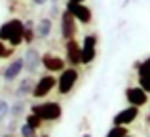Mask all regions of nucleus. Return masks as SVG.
Masks as SVG:
<instances>
[{
  "label": "nucleus",
  "instance_id": "f257e3e1",
  "mask_svg": "<svg viewBox=\"0 0 150 137\" xmlns=\"http://www.w3.org/2000/svg\"><path fill=\"white\" fill-rule=\"evenodd\" d=\"M0 40L10 42V46H19L25 42V23L21 19H10L0 25Z\"/></svg>",
  "mask_w": 150,
  "mask_h": 137
},
{
  "label": "nucleus",
  "instance_id": "f03ea898",
  "mask_svg": "<svg viewBox=\"0 0 150 137\" xmlns=\"http://www.w3.org/2000/svg\"><path fill=\"white\" fill-rule=\"evenodd\" d=\"M30 112L38 114L42 120H46V122H53V120L61 118L63 109H61V103H57V101H46V103L33 105V107H30Z\"/></svg>",
  "mask_w": 150,
  "mask_h": 137
},
{
  "label": "nucleus",
  "instance_id": "7ed1b4c3",
  "mask_svg": "<svg viewBox=\"0 0 150 137\" xmlns=\"http://www.w3.org/2000/svg\"><path fill=\"white\" fill-rule=\"evenodd\" d=\"M78 78H80V74H78L76 67H70V69H63L61 70V76H59L57 80V89L61 95H67V93L72 92V88L76 86Z\"/></svg>",
  "mask_w": 150,
  "mask_h": 137
},
{
  "label": "nucleus",
  "instance_id": "20e7f679",
  "mask_svg": "<svg viewBox=\"0 0 150 137\" xmlns=\"http://www.w3.org/2000/svg\"><path fill=\"white\" fill-rule=\"evenodd\" d=\"M95 57H97V36L86 34L84 42H82V63L89 65L95 61Z\"/></svg>",
  "mask_w": 150,
  "mask_h": 137
},
{
  "label": "nucleus",
  "instance_id": "39448f33",
  "mask_svg": "<svg viewBox=\"0 0 150 137\" xmlns=\"http://www.w3.org/2000/svg\"><path fill=\"white\" fill-rule=\"evenodd\" d=\"M57 86V78L51 76V74H46V76H40L38 78V82L34 84V89H33V97H36V99H42V97H46L51 89Z\"/></svg>",
  "mask_w": 150,
  "mask_h": 137
},
{
  "label": "nucleus",
  "instance_id": "423d86ee",
  "mask_svg": "<svg viewBox=\"0 0 150 137\" xmlns=\"http://www.w3.org/2000/svg\"><path fill=\"white\" fill-rule=\"evenodd\" d=\"M76 17L65 8V11L61 13V36L65 40H72L76 36Z\"/></svg>",
  "mask_w": 150,
  "mask_h": 137
},
{
  "label": "nucleus",
  "instance_id": "0eeeda50",
  "mask_svg": "<svg viewBox=\"0 0 150 137\" xmlns=\"http://www.w3.org/2000/svg\"><path fill=\"white\" fill-rule=\"evenodd\" d=\"M67 10L76 17V21L84 23V25L91 23V19H93L91 10L88 6H84V2H67Z\"/></svg>",
  "mask_w": 150,
  "mask_h": 137
},
{
  "label": "nucleus",
  "instance_id": "6e6552de",
  "mask_svg": "<svg viewBox=\"0 0 150 137\" xmlns=\"http://www.w3.org/2000/svg\"><path fill=\"white\" fill-rule=\"evenodd\" d=\"M139 109L141 107H133V105H129L127 109L120 111L118 114H114L112 124H114V126H129L131 122L137 120V116H139Z\"/></svg>",
  "mask_w": 150,
  "mask_h": 137
},
{
  "label": "nucleus",
  "instance_id": "1a4fd4ad",
  "mask_svg": "<svg viewBox=\"0 0 150 137\" xmlns=\"http://www.w3.org/2000/svg\"><path fill=\"white\" fill-rule=\"evenodd\" d=\"M125 99L133 107H143V105L148 103V92H144L141 86H135V88L131 86V88L125 89Z\"/></svg>",
  "mask_w": 150,
  "mask_h": 137
},
{
  "label": "nucleus",
  "instance_id": "9d476101",
  "mask_svg": "<svg viewBox=\"0 0 150 137\" xmlns=\"http://www.w3.org/2000/svg\"><path fill=\"white\" fill-rule=\"evenodd\" d=\"M23 69H25V59H23V57H15V59L10 61L8 67L4 69L2 78L6 82H13V80H17V78H19V74L23 72Z\"/></svg>",
  "mask_w": 150,
  "mask_h": 137
},
{
  "label": "nucleus",
  "instance_id": "9b49d317",
  "mask_svg": "<svg viewBox=\"0 0 150 137\" xmlns=\"http://www.w3.org/2000/svg\"><path fill=\"white\" fill-rule=\"evenodd\" d=\"M65 53H67V61H69L72 67L82 65V46H78V42L74 40H67L65 44Z\"/></svg>",
  "mask_w": 150,
  "mask_h": 137
},
{
  "label": "nucleus",
  "instance_id": "f8f14e48",
  "mask_svg": "<svg viewBox=\"0 0 150 137\" xmlns=\"http://www.w3.org/2000/svg\"><path fill=\"white\" fill-rule=\"evenodd\" d=\"M25 69H27V72H30V74H34L38 70V67L42 65V55L38 53V50L36 48H29L25 52Z\"/></svg>",
  "mask_w": 150,
  "mask_h": 137
},
{
  "label": "nucleus",
  "instance_id": "ddd939ff",
  "mask_svg": "<svg viewBox=\"0 0 150 137\" xmlns=\"http://www.w3.org/2000/svg\"><path fill=\"white\" fill-rule=\"evenodd\" d=\"M42 67L48 72H61L65 69V61L59 55H53V53H44L42 55Z\"/></svg>",
  "mask_w": 150,
  "mask_h": 137
},
{
  "label": "nucleus",
  "instance_id": "4468645a",
  "mask_svg": "<svg viewBox=\"0 0 150 137\" xmlns=\"http://www.w3.org/2000/svg\"><path fill=\"white\" fill-rule=\"evenodd\" d=\"M135 67L139 70V86L144 92L150 93V67H146V65H143V63H137Z\"/></svg>",
  "mask_w": 150,
  "mask_h": 137
},
{
  "label": "nucleus",
  "instance_id": "2eb2a0df",
  "mask_svg": "<svg viewBox=\"0 0 150 137\" xmlns=\"http://www.w3.org/2000/svg\"><path fill=\"white\" fill-rule=\"evenodd\" d=\"M34 84L36 82L33 80L30 76H27V78H23L21 82H19V86H17V89H15V95L17 97H25V95H33V89H34Z\"/></svg>",
  "mask_w": 150,
  "mask_h": 137
},
{
  "label": "nucleus",
  "instance_id": "dca6fc26",
  "mask_svg": "<svg viewBox=\"0 0 150 137\" xmlns=\"http://www.w3.org/2000/svg\"><path fill=\"white\" fill-rule=\"evenodd\" d=\"M51 27H53L51 19H50V17H44V19H40V21H38L34 33H36L38 38H48L50 34H51Z\"/></svg>",
  "mask_w": 150,
  "mask_h": 137
},
{
  "label": "nucleus",
  "instance_id": "f3484780",
  "mask_svg": "<svg viewBox=\"0 0 150 137\" xmlns=\"http://www.w3.org/2000/svg\"><path fill=\"white\" fill-rule=\"evenodd\" d=\"M125 135H129L127 126H114L112 130L106 133V137H125Z\"/></svg>",
  "mask_w": 150,
  "mask_h": 137
},
{
  "label": "nucleus",
  "instance_id": "a211bd4d",
  "mask_svg": "<svg viewBox=\"0 0 150 137\" xmlns=\"http://www.w3.org/2000/svg\"><path fill=\"white\" fill-rule=\"evenodd\" d=\"M23 112H25V103H23V101H15V103L10 107V114L13 116V118L21 116Z\"/></svg>",
  "mask_w": 150,
  "mask_h": 137
},
{
  "label": "nucleus",
  "instance_id": "6ab92c4d",
  "mask_svg": "<svg viewBox=\"0 0 150 137\" xmlns=\"http://www.w3.org/2000/svg\"><path fill=\"white\" fill-rule=\"evenodd\" d=\"M42 122H44V120H42L38 114H34V112H30V114L27 116V124H29V126H33L34 130H38V128L42 126Z\"/></svg>",
  "mask_w": 150,
  "mask_h": 137
},
{
  "label": "nucleus",
  "instance_id": "aec40b11",
  "mask_svg": "<svg viewBox=\"0 0 150 137\" xmlns=\"http://www.w3.org/2000/svg\"><path fill=\"white\" fill-rule=\"evenodd\" d=\"M19 133H21V137H38L36 135V130H34L33 126H29V124H23L21 128H19Z\"/></svg>",
  "mask_w": 150,
  "mask_h": 137
},
{
  "label": "nucleus",
  "instance_id": "412c9836",
  "mask_svg": "<svg viewBox=\"0 0 150 137\" xmlns=\"http://www.w3.org/2000/svg\"><path fill=\"white\" fill-rule=\"evenodd\" d=\"M8 114H10V105H8L4 99H0V124L6 120Z\"/></svg>",
  "mask_w": 150,
  "mask_h": 137
},
{
  "label": "nucleus",
  "instance_id": "4be33fe9",
  "mask_svg": "<svg viewBox=\"0 0 150 137\" xmlns=\"http://www.w3.org/2000/svg\"><path fill=\"white\" fill-rule=\"evenodd\" d=\"M11 53H13V46L6 48V46H4V40H0V57H10Z\"/></svg>",
  "mask_w": 150,
  "mask_h": 137
},
{
  "label": "nucleus",
  "instance_id": "5701e85b",
  "mask_svg": "<svg viewBox=\"0 0 150 137\" xmlns=\"http://www.w3.org/2000/svg\"><path fill=\"white\" fill-rule=\"evenodd\" d=\"M33 2L36 4V6H42V4H46V2H48V0H33Z\"/></svg>",
  "mask_w": 150,
  "mask_h": 137
},
{
  "label": "nucleus",
  "instance_id": "b1692460",
  "mask_svg": "<svg viewBox=\"0 0 150 137\" xmlns=\"http://www.w3.org/2000/svg\"><path fill=\"white\" fill-rule=\"evenodd\" d=\"M143 65H146V67H150V57H148V59H144V61H143Z\"/></svg>",
  "mask_w": 150,
  "mask_h": 137
},
{
  "label": "nucleus",
  "instance_id": "393cba45",
  "mask_svg": "<svg viewBox=\"0 0 150 137\" xmlns=\"http://www.w3.org/2000/svg\"><path fill=\"white\" fill-rule=\"evenodd\" d=\"M0 137H15V135H11V133H4V135H0Z\"/></svg>",
  "mask_w": 150,
  "mask_h": 137
},
{
  "label": "nucleus",
  "instance_id": "a878e982",
  "mask_svg": "<svg viewBox=\"0 0 150 137\" xmlns=\"http://www.w3.org/2000/svg\"><path fill=\"white\" fill-rule=\"evenodd\" d=\"M69 2H84V0H69Z\"/></svg>",
  "mask_w": 150,
  "mask_h": 137
},
{
  "label": "nucleus",
  "instance_id": "bb28decb",
  "mask_svg": "<svg viewBox=\"0 0 150 137\" xmlns=\"http://www.w3.org/2000/svg\"><path fill=\"white\" fill-rule=\"evenodd\" d=\"M82 137H91V133H84V135H82Z\"/></svg>",
  "mask_w": 150,
  "mask_h": 137
},
{
  "label": "nucleus",
  "instance_id": "cd10ccee",
  "mask_svg": "<svg viewBox=\"0 0 150 137\" xmlns=\"http://www.w3.org/2000/svg\"><path fill=\"white\" fill-rule=\"evenodd\" d=\"M40 137H50V135H40Z\"/></svg>",
  "mask_w": 150,
  "mask_h": 137
},
{
  "label": "nucleus",
  "instance_id": "c85d7f7f",
  "mask_svg": "<svg viewBox=\"0 0 150 137\" xmlns=\"http://www.w3.org/2000/svg\"><path fill=\"white\" fill-rule=\"evenodd\" d=\"M51 2H53V4H55V2H57V0H51Z\"/></svg>",
  "mask_w": 150,
  "mask_h": 137
},
{
  "label": "nucleus",
  "instance_id": "c756f323",
  "mask_svg": "<svg viewBox=\"0 0 150 137\" xmlns=\"http://www.w3.org/2000/svg\"><path fill=\"white\" fill-rule=\"evenodd\" d=\"M125 137H129V135H125Z\"/></svg>",
  "mask_w": 150,
  "mask_h": 137
}]
</instances>
